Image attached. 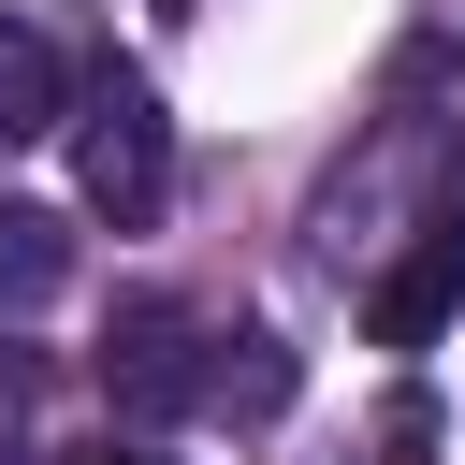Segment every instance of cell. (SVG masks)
Masks as SVG:
<instances>
[{
	"mask_svg": "<svg viewBox=\"0 0 465 465\" xmlns=\"http://www.w3.org/2000/svg\"><path fill=\"white\" fill-rule=\"evenodd\" d=\"M203 407L218 421H276L291 407V349L276 334H203Z\"/></svg>",
	"mask_w": 465,
	"mask_h": 465,
	"instance_id": "5b68a950",
	"label": "cell"
},
{
	"mask_svg": "<svg viewBox=\"0 0 465 465\" xmlns=\"http://www.w3.org/2000/svg\"><path fill=\"white\" fill-rule=\"evenodd\" d=\"M450 320H465V203H436V218L407 232V262L363 291V334H378V349H436Z\"/></svg>",
	"mask_w": 465,
	"mask_h": 465,
	"instance_id": "3957f363",
	"label": "cell"
},
{
	"mask_svg": "<svg viewBox=\"0 0 465 465\" xmlns=\"http://www.w3.org/2000/svg\"><path fill=\"white\" fill-rule=\"evenodd\" d=\"M102 392H116V421H189V407H203V320H189L174 291L116 305V334H102Z\"/></svg>",
	"mask_w": 465,
	"mask_h": 465,
	"instance_id": "7a4b0ae2",
	"label": "cell"
},
{
	"mask_svg": "<svg viewBox=\"0 0 465 465\" xmlns=\"http://www.w3.org/2000/svg\"><path fill=\"white\" fill-rule=\"evenodd\" d=\"M44 131H73V73L29 15H0V145H44Z\"/></svg>",
	"mask_w": 465,
	"mask_h": 465,
	"instance_id": "277c9868",
	"label": "cell"
},
{
	"mask_svg": "<svg viewBox=\"0 0 465 465\" xmlns=\"http://www.w3.org/2000/svg\"><path fill=\"white\" fill-rule=\"evenodd\" d=\"M58 276H73V218H44V203H0V320H29Z\"/></svg>",
	"mask_w": 465,
	"mask_h": 465,
	"instance_id": "8992f818",
	"label": "cell"
},
{
	"mask_svg": "<svg viewBox=\"0 0 465 465\" xmlns=\"http://www.w3.org/2000/svg\"><path fill=\"white\" fill-rule=\"evenodd\" d=\"M160 15H203V0H160Z\"/></svg>",
	"mask_w": 465,
	"mask_h": 465,
	"instance_id": "ba28073f",
	"label": "cell"
},
{
	"mask_svg": "<svg viewBox=\"0 0 465 465\" xmlns=\"http://www.w3.org/2000/svg\"><path fill=\"white\" fill-rule=\"evenodd\" d=\"M73 189H87V218L160 232V203H174V116H160L145 73H116V87L73 116Z\"/></svg>",
	"mask_w": 465,
	"mask_h": 465,
	"instance_id": "6da1fadb",
	"label": "cell"
},
{
	"mask_svg": "<svg viewBox=\"0 0 465 465\" xmlns=\"http://www.w3.org/2000/svg\"><path fill=\"white\" fill-rule=\"evenodd\" d=\"M87 465H160V450H131V436H116V450H87Z\"/></svg>",
	"mask_w": 465,
	"mask_h": 465,
	"instance_id": "52a82bcc",
	"label": "cell"
}]
</instances>
